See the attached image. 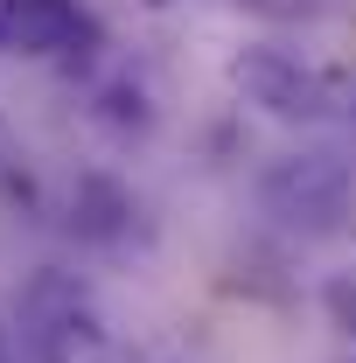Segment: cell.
<instances>
[{
    "instance_id": "cell-1",
    "label": "cell",
    "mask_w": 356,
    "mask_h": 363,
    "mask_svg": "<svg viewBox=\"0 0 356 363\" xmlns=\"http://www.w3.org/2000/svg\"><path fill=\"white\" fill-rule=\"evenodd\" d=\"M266 210L294 230H328L350 210V168L335 154H294L266 175Z\"/></svg>"
},
{
    "instance_id": "cell-2",
    "label": "cell",
    "mask_w": 356,
    "mask_h": 363,
    "mask_svg": "<svg viewBox=\"0 0 356 363\" xmlns=\"http://www.w3.org/2000/svg\"><path fill=\"white\" fill-rule=\"evenodd\" d=\"M230 84L245 91L259 112H272V119H321L328 112V84L308 63H294L287 49H245L230 63Z\"/></svg>"
},
{
    "instance_id": "cell-3",
    "label": "cell",
    "mask_w": 356,
    "mask_h": 363,
    "mask_svg": "<svg viewBox=\"0 0 356 363\" xmlns=\"http://www.w3.org/2000/svg\"><path fill=\"white\" fill-rule=\"evenodd\" d=\"M91 35L77 0H0V56H63Z\"/></svg>"
},
{
    "instance_id": "cell-4",
    "label": "cell",
    "mask_w": 356,
    "mask_h": 363,
    "mask_svg": "<svg viewBox=\"0 0 356 363\" xmlns=\"http://www.w3.org/2000/svg\"><path fill=\"white\" fill-rule=\"evenodd\" d=\"M328 315H335V328L356 335V279H335V286H328Z\"/></svg>"
}]
</instances>
